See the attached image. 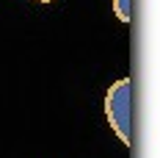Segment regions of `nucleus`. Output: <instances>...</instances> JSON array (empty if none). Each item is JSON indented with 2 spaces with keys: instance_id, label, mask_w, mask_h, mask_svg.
<instances>
[{
  "instance_id": "obj_1",
  "label": "nucleus",
  "mask_w": 160,
  "mask_h": 158,
  "mask_svg": "<svg viewBox=\"0 0 160 158\" xmlns=\"http://www.w3.org/2000/svg\"><path fill=\"white\" fill-rule=\"evenodd\" d=\"M105 117H108V125L113 128L116 139L124 147H130L132 142V80L130 78H119L116 83L108 86Z\"/></svg>"
},
{
  "instance_id": "obj_2",
  "label": "nucleus",
  "mask_w": 160,
  "mask_h": 158,
  "mask_svg": "<svg viewBox=\"0 0 160 158\" xmlns=\"http://www.w3.org/2000/svg\"><path fill=\"white\" fill-rule=\"evenodd\" d=\"M113 14H116L119 22L127 25L130 19H132V0H113Z\"/></svg>"
},
{
  "instance_id": "obj_3",
  "label": "nucleus",
  "mask_w": 160,
  "mask_h": 158,
  "mask_svg": "<svg viewBox=\"0 0 160 158\" xmlns=\"http://www.w3.org/2000/svg\"><path fill=\"white\" fill-rule=\"evenodd\" d=\"M36 3H52V0H36Z\"/></svg>"
}]
</instances>
